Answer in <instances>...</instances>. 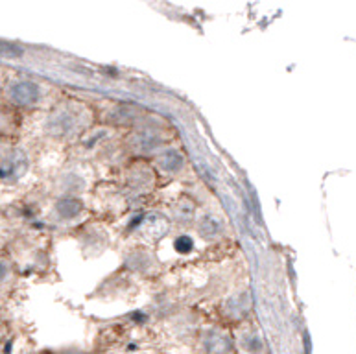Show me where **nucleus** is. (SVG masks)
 Instances as JSON below:
<instances>
[{"label":"nucleus","mask_w":356,"mask_h":354,"mask_svg":"<svg viewBox=\"0 0 356 354\" xmlns=\"http://www.w3.org/2000/svg\"><path fill=\"white\" fill-rule=\"evenodd\" d=\"M183 164H185V159L177 150H166L159 155V166L165 172H179Z\"/></svg>","instance_id":"3"},{"label":"nucleus","mask_w":356,"mask_h":354,"mask_svg":"<svg viewBox=\"0 0 356 354\" xmlns=\"http://www.w3.org/2000/svg\"><path fill=\"white\" fill-rule=\"evenodd\" d=\"M203 349L207 354H231L233 353V344L227 336L209 330L203 336Z\"/></svg>","instance_id":"2"},{"label":"nucleus","mask_w":356,"mask_h":354,"mask_svg":"<svg viewBox=\"0 0 356 354\" xmlns=\"http://www.w3.org/2000/svg\"><path fill=\"white\" fill-rule=\"evenodd\" d=\"M131 144H134V148L138 150V152H154L161 144V140L155 137L154 133H137L134 140H131Z\"/></svg>","instance_id":"5"},{"label":"nucleus","mask_w":356,"mask_h":354,"mask_svg":"<svg viewBox=\"0 0 356 354\" xmlns=\"http://www.w3.org/2000/svg\"><path fill=\"white\" fill-rule=\"evenodd\" d=\"M56 209H58L59 216L69 220V218L78 216V214L83 211V205H81V201L76 200V198H65V200L58 201Z\"/></svg>","instance_id":"4"},{"label":"nucleus","mask_w":356,"mask_h":354,"mask_svg":"<svg viewBox=\"0 0 356 354\" xmlns=\"http://www.w3.org/2000/svg\"><path fill=\"white\" fill-rule=\"evenodd\" d=\"M174 248L177 249V253H191L192 248H194V243H192L191 236H179L174 243Z\"/></svg>","instance_id":"8"},{"label":"nucleus","mask_w":356,"mask_h":354,"mask_svg":"<svg viewBox=\"0 0 356 354\" xmlns=\"http://www.w3.org/2000/svg\"><path fill=\"white\" fill-rule=\"evenodd\" d=\"M6 271H8V270H6V266L2 264V262H0V279H4Z\"/></svg>","instance_id":"9"},{"label":"nucleus","mask_w":356,"mask_h":354,"mask_svg":"<svg viewBox=\"0 0 356 354\" xmlns=\"http://www.w3.org/2000/svg\"><path fill=\"white\" fill-rule=\"evenodd\" d=\"M218 231H220L218 220H214V218H211V216L203 218L202 225H200V233H202L203 236L211 240V238H214L216 234H218Z\"/></svg>","instance_id":"6"},{"label":"nucleus","mask_w":356,"mask_h":354,"mask_svg":"<svg viewBox=\"0 0 356 354\" xmlns=\"http://www.w3.org/2000/svg\"><path fill=\"white\" fill-rule=\"evenodd\" d=\"M22 48H19L13 42L0 41V56H10V58H15V56H21Z\"/></svg>","instance_id":"7"},{"label":"nucleus","mask_w":356,"mask_h":354,"mask_svg":"<svg viewBox=\"0 0 356 354\" xmlns=\"http://www.w3.org/2000/svg\"><path fill=\"white\" fill-rule=\"evenodd\" d=\"M11 100L17 102L19 106H33L41 96L39 85L33 81H17L10 89Z\"/></svg>","instance_id":"1"}]
</instances>
